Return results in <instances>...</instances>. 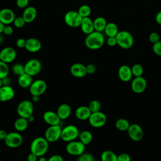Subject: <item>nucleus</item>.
I'll list each match as a JSON object with an SVG mask.
<instances>
[{
    "instance_id": "f257e3e1",
    "label": "nucleus",
    "mask_w": 161,
    "mask_h": 161,
    "mask_svg": "<svg viewBox=\"0 0 161 161\" xmlns=\"http://www.w3.org/2000/svg\"><path fill=\"white\" fill-rule=\"evenodd\" d=\"M105 42L104 36L102 32L94 31L85 38V45L90 50H97L101 48Z\"/></svg>"
},
{
    "instance_id": "f03ea898",
    "label": "nucleus",
    "mask_w": 161,
    "mask_h": 161,
    "mask_svg": "<svg viewBox=\"0 0 161 161\" xmlns=\"http://www.w3.org/2000/svg\"><path fill=\"white\" fill-rule=\"evenodd\" d=\"M49 142L45 137L38 136L33 140L30 145V152L38 157L43 156L48 152Z\"/></svg>"
},
{
    "instance_id": "7ed1b4c3",
    "label": "nucleus",
    "mask_w": 161,
    "mask_h": 161,
    "mask_svg": "<svg viewBox=\"0 0 161 161\" xmlns=\"http://www.w3.org/2000/svg\"><path fill=\"white\" fill-rule=\"evenodd\" d=\"M117 45L123 49L131 48L134 43V38L131 33L126 30L119 31L116 36Z\"/></svg>"
},
{
    "instance_id": "20e7f679",
    "label": "nucleus",
    "mask_w": 161,
    "mask_h": 161,
    "mask_svg": "<svg viewBox=\"0 0 161 161\" xmlns=\"http://www.w3.org/2000/svg\"><path fill=\"white\" fill-rule=\"evenodd\" d=\"M79 130L76 126L69 125L62 128L60 139L68 143L75 140L79 137Z\"/></svg>"
},
{
    "instance_id": "39448f33",
    "label": "nucleus",
    "mask_w": 161,
    "mask_h": 161,
    "mask_svg": "<svg viewBox=\"0 0 161 161\" xmlns=\"http://www.w3.org/2000/svg\"><path fill=\"white\" fill-rule=\"evenodd\" d=\"M82 19V18L79 14L77 11H69L64 16V21L65 24L71 28L80 27Z\"/></svg>"
},
{
    "instance_id": "423d86ee",
    "label": "nucleus",
    "mask_w": 161,
    "mask_h": 161,
    "mask_svg": "<svg viewBox=\"0 0 161 161\" xmlns=\"http://www.w3.org/2000/svg\"><path fill=\"white\" fill-rule=\"evenodd\" d=\"M34 111V106L31 101L23 100L21 101L17 106V113L19 117L28 118L32 115Z\"/></svg>"
},
{
    "instance_id": "0eeeda50",
    "label": "nucleus",
    "mask_w": 161,
    "mask_h": 161,
    "mask_svg": "<svg viewBox=\"0 0 161 161\" xmlns=\"http://www.w3.org/2000/svg\"><path fill=\"white\" fill-rule=\"evenodd\" d=\"M4 142L7 147L15 148L21 145L23 142V138L19 132L12 131L8 133Z\"/></svg>"
},
{
    "instance_id": "6e6552de",
    "label": "nucleus",
    "mask_w": 161,
    "mask_h": 161,
    "mask_svg": "<svg viewBox=\"0 0 161 161\" xmlns=\"http://www.w3.org/2000/svg\"><path fill=\"white\" fill-rule=\"evenodd\" d=\"M62 128L60 125L49 126L45 131L44 137L50 142H55L61 138Z\"/></svg>"
},
{
    "instance_id": "1a4fd4ad",
    "label": "nucleus",
    "mask_w": 161,
    "mask_h": 161,
    "mask_svg": "<svg viewBox=\"0 0 161 161\" xmlns=\"http://www.w3.org/2000/svg\"><path fill=\"white\" fill-rule=\"evenodd\" d=\"M85 147L86 145L82 143L80 140L77 141L75 140L68 142L65 147V150L70 155L79 156L84 152Z\"/></svg>"
},
{
    "instance_id": "9d476101",
    "label": "nucleus",
    "mask_w": 161,
    "mask_h": 161,
    "mask_svg": "<svg viewBox=\"0 0 161 161\" xmlns=\"http://www.w3.org/2000/svg\"><path fill=\"white\" fill-rule=\"evenodd\" d=\"M42 63L36 58H31L28 60L25 64V73L32 77L38 75L42 70Z\"/></svg>"
},
{
    "instance_id": "9b49d317",
    "label": "nucleus",
    "mask_w": 161,
    "mask_h": 161,
    "mask_svg": "<svg viewBox=\"0 0 161 161\" xmlns=\"http://www.w3.org/2000/svg\"><path fill=\"white\" fill-rule=\"evenodd\" d=\"M88 121L92 127L100 128L106 124L107 118L106 114L100 111L98 112L92 113Z\"/></svg>"
},
{
    "instance_id": "f8f14e48",
    "label": "nucleus",
    "mask_w": 161,
    "mask_h": 161,
    "mask_svg": "<svg viewBox=\"0 0 161 161\" xmlns=\"http://www.w3.org/2000/svg\"><path fill=\"white\" fill-rule=\"evenodd\" d=\"M47 84L46 82L42 79H37L34 80L29 87V91L31 96L42 95L47 90Z\"/></svg>"
},
{
    "instance_id": "ddd939ff",
    "label": "nucleus",
    "mask_w": 161,
    "mask_h": 161,
    "mask_svg": "<svg viewBox=\"0 0 161 161\" xmlns=\"http://www.w3.org/2000/svg\"><path fill=\"white\" fill-rule=\"evenodd\" d=\"M127 131L129 137L133 141H140L143 137V130L138 124L134 123L130 125Z\"/></svg>"
},
{
    "instance_id": "4468645a",
    "label": "nucleus",
    "mask_w": 161,
    "mask_h": 161,
    "mask_svg": "<svg viewBox=\"0 0 161 161\" xmlns=\"http://www.w3.org/2000/svg\"><path fill=\"white\" fill-rule=\"evenodd\" d=\"M147 80L142 76L135 77L131 84V87L132 91L137 94L143 92L147 88Z\"/></svg>"
},
{
    "instance_id": "2eb2a0df",
    "label": "nucleus",
    "mask_w": 161,
    "mask_h": 161,
    "mask_svg": "<svg viewBox=\"0 0 161 161\" xmlns=\"http://www.w3.org/2000/svg\"><path fill=\"white\" fill-rule=\"evenodd\" d=\"M0 57L1 61L6 64L11 63L16 57V52L12 47H4L0 51Z\"/></svg>"
},
{
    "instance_id": "dca6fc26",
    "label": "nucleus",
    "mask_w": 161,
    "mask_h": 161,
    "mask_svg": "<svg viewBox=\"0 0 161 161\" xmlns=\"http://www.w3.org/2000/svg\"><path fill=\"white\" fill-rule=\"evenodd\" d=\"M70 72L74 77L77 78L84 77L87 74L86 65L81 63L73 64L70 68Z\"/></svg>"
},
{
    "instance_id": "f3484780",
    "label": "nucleus",
    "mask_w": 161,
    "mask_h": 161,
    "mask_svg": "<svg viewBox=\"0 0 161 161\" xmlns=\"http://www.w3.org/2000/svg\"><path fill=\"white\" fill-rule=\"evenodd\" d=\"M14 11L9 8H4L0 10V21L5 25L13 23L15 18Z\"/></svg>"
},
{
    "instance_id": "a211bd4d",
    "label": "nucleus",
    "mask_w": 161,
    "mask_h": 161,
    "mask_svg": "<svg viewBox=\"0 0 161 161\" xmlns=\"http://www.w3.org/2000/svg\"><path fill=\"white\" fill-rule=\"evenodd\" d=\"M14 91L11 86H3L0 87V102H6L13 99Z\"/></svg>"
},
{
    "instance_id": "6ab92c4d",
    "label": "nucleus",
    "mask_w": 161,
    "mask_h": 161,
    "mask_svg": "<svg viewBox=\"0 0 161 161\" xmlns=\"http://www.w3.org/2000/svg\"><path fill=\"white\" fill-rule=\"evenodd\" d=\"M43 119L44 121L49 126L59 125L61 121L57 112L55 113L52 111H45L43 114Z\"/></svg>"
},
{
    "instance_id": "aec40b11",
    "label": "nucleus",
    "mask_w": 161,
    "mask_h": 161,
    "mask_svg": "<svg viewBox=\"0 0 161 161\" xmlns=\"http://www.w3.org/2000/svg\"><path fill=\"white\" fill-rule=\"evenodd\" d=\"M42 48L41 42L36 38H29L26 40L25 49L31 53L38 52Z\"/></svg>"
},
{
    "instance_id": "412c9836",
    "label": "nucleus",
    "mask_w": 161,
    "mask_h": 161,
    "mask_svg": "<svg viewBox=\"0 0 161 161\" xmlns=\"http://www.w3.org/2000/svg\"><path fill=\"white\" fill-rule=\"evenodd\" d=\"M118 77L123 82L130 81L133 77L131 67L126 65H123L119 67L118 69Z\"/></svg>"
},
{
    "instance_id": "4be33fe9",
    "label": "nucleus",
    "mask_w": 161,
    "mask_h": 161,
    "mask_svg": "<svg viewBox=\"0 0 161 161\" xmlns=\"http://www.w3.org/2000/svg\"><path fill=\"white\" fill-rule=\"evenodd\" d=\"M92 112L89 108L88 106H80L76 108L75 111V117L81 121L88 120Z\"/></svg>"
},
{
    "instance_id": "5701e85b",
    "label": "nucleus",
    "mask_w": 161,
    "mask_h": 161,
    "mask_svg": "<svg viewBox=\"0 0 161 161\" xmlns=\"http://www.w3.org/2000/svg\"><path fill=\"white\" fill-rule=\"evenodd\" d=\"M37 16V10L33 6L26 7L22 14V17L25 19L26 23H30L33 22Z\"/></svg>"
},
{
    "instance_id": "b1692460",
    "label": "nucleus",
    "mask_w": 161,
    "mask_h": 161,
    "mask_svg": "<svg viewBox=\"0 0 161 161\" xmlns=\"http://www.w3.org/2000/svg\"><path fill=\"white\" fill-rule=\"evenodd\" d=\"M80 28L84 33L86 35L90 34L94 31L93 20H92L89 17L83 18Z\"/></svg>"
},
{
    "instance_id": "393cba45",
    "label": "nucleus",
    "mask_w": 161,
    "mask_h": 161,
    "mask_svg": "<svg viewBox=\"0 0 161 161\" xmlns=\"http://www.w3.org/2000/svg\"><path fill=\"white\" fill-rule=\"evenodd\" d=\"M57 113L61 120L67 119L71 114V108L67 103L61 104L57 110Z\"/></svg>"
},
{
    "instance_id": "a878e982",
    "label": "nucleus",
    "mask_w": 161,
    "mask_h": 161,
    "mask_svg": "<svg viewBox=\"0 0 161 161\" xmlns=\"http://www.w3.org/2000/svg\"><path fill=\"white\" fill-rule=\"evenodd\" d=\"M33 82L32 76L26 73H24L18 76V84L22 88L30 87Z\"/></svg>"
},
{
    "instance_id": "bb28decb",
    "label": "nucleus",
    "mask_w": 161,
    "mask_h": 161,
    "mask_svg": "<svg viewBox=\"0 0 161 161\" xmlns=\"http://www.w3.org/2000/svg\"><path fill=\"white\" fill-rule=\"evenodd\" d=\"M29 122L26 118L19 117L14 123V127L16 131L22 132L26 130L28 126Z\"/></svg>"
},
{
    "instance_id": "cd10ccee",
    "label": "nucleus",
    "mask_w": 161,
    "mask_h": 161,
    "mask_svg": "<svg viewBox=\"0 0 161 161\" xmlns=\"http://www.w3.org/2000/svg\"><path fill=\"white\" fill-rule=\"evenodd\" d=\"M93 23H94V31L103 33L108 23L104 18L102 16H98L93 20Z\"/></svg>"
},
{
    "instance_id": "c85d7f7f",
    "label": "nucleus",
    "mask_w": 161,
    "mask_h": 161,
    "mask_svg": "<svg viewBox=\"0 0 161 161\" xmlns=\"http://www.w3.org/2000/svg\"><path fill=\"white\" fill-rule=\"evenodd\" d=\"M104 32L108 37L116 36L119 32L118 27L114 23H108L104 30Z\"/></svg>"
},
{
    "instance_id": "c756f323",
    "label": "nucleus",
    "mask_w": 161,
    "mask_h": 161,
    "mask_svg": "<svg viewBox=\"0 0 161 161\" xmlns=\"http://www.w3.org/2000/svg\"><path fill=\"white\" fill-rule=\"evenodd\" d=\"M79 138V140L82 143H84L85 145H87L92 142L93 136L91 131L87 130H84L80 133Z\"/></svg>"
},
{
    "instance_id": "7c9ffc66",
    "label": "nucleus",
    "mask_w": 161,
    "mask_h": 161,
    "mask_svg": "<svg viewBox=\"0 0 161 161\" xmlns=\"http://www.w3.org/2000/svg\"><path fill=\"white\" fill-rule=\"evenodd\" d=\"M101 161H118V155L111 150H104L101 155Z\"/></svg>"
},
{
    "instance_id": "2f4dec72",
    "label": "nucleus",
    "mask_w": 161,
    "mask_h": 161,
    "mask_svg": "<svg viewBox=\"0 0 161 161\" xmlns=\"http://www.w3.org/2000/svg\"><path fill=\"white\" fill-rule=\"evenodd\" d=\"M130 124L128 121L125 118H119L116 120L115 123L116 128L121 131H127Z\"/></svg>"
},
{
    "instance_id": "473e14b6",
    "label": "nucleus",
    "mask_w": 161,
    "mask_h": 161,
    "mask_svg": "<svg viewBox=\"0 0 161 161\" xmlns=\"http://www.w3.org/2000/svg\"><path fill=\"white\" fill-rule=\"evenodd\" d=\"M77 12L80 15V16L83 18H86V17H89L91 13V8L89 5L87 4H83L81 5L78 10Z\"/></svg>"
},
{
    "instance_id": "72a5a7b5",
    "label": "nucleus",
    "mask_w": 161,
    "mask_h": 161,
    "mask_svg": "<svg viewBox=\"0 0 161 161\" xmlns=\"http://www.w3.org/2000/svg\"><path fill=\"white\" fill-rule=\"evenodd\" d=\"M12 72L13 73L18 76H19L22 75L23 74L25 73V65L21 64V63H16L14 64L12 66Z\"/></svg>"
},
{
    "instance_id": "f704fd0d",
    "label": "nucleus",
    "mask_w": 161,
    "mask_h": 161,
    "mask_svg": "<svg viewBox=\"0 0 161 161\" xmlns=\"http://www.w3.org/2000/svg\"><path fill=\"white\" fill-rule=\"evenodd\" d=\"M9 72V68L8 64L0 61V79H3L8 76Z\"/></svg>"
},
{
    "instance_id": "c9c22d12",
    "label": "nucleus",
    "mask_w": 161,
    "mask_h": 161,
    "mask_svg": "<svg viewBox=\"0 0 161 161\" xmlns=\"http://www.w3.org/2000/svg\"><path fill=\"white\" fill-rule=\"evenodd\" d=\"M131 72L133 76L136 77H140L142 76L143 74V68L142 65H141L139 64H134L131 67Z\"/></svg>"
},
{
    "instance_id": "e433bc0d",
    "label": "nucleus",
    "mask_w": 161,
    "mask_h": 161,
    "mask_svg": "<svg viewBox=\"0 0 161 161\" xmlns=\"http://www.w3.org/2000/svg\"><path fill=\"white\" fill-rule=\"evenodd\" d=\"M88 107L92 113H95L101 111V104L100 102L97 100H92L89 103Z\"/></svg>"
},
{
    "instance_id": "4c0bfd02",
    "label": "nucleus",
    "mask_w": 161,
    "mask_h": 161,
    "mask_svg": "<svg viewBox=\"0 0 161 161\" xmlns=\"http://www.w3.org/2000/svg\"><path fill=\"white\" fill-rule=\"evenodd\" d=\"M13 25L17 28H21L25 26V25L26 23L23 19V18L21 16H18L16 17L13 21Z\"/></svg>"
},
{
    "instance_id": "58836bf2",
    "label": "nucleus",
    "mask_w": 161,
    "mask_h": 161,
    "mask_svg": "<svg viewBox=\"0 0 161 161\" xmlns=\"http://www.w3.org/2000/svg\"><path fill=\"white\" fill-rule=\"evenodd\" d=\"M94 158L92 154L89 153L84 152L79 156H78V158L77 161H94Z\"/></svg>"
},
{
    "instance_id": "ea45409f",
    "label": "nucleus",
    "mask_w": 161,
    "mask_h": 161,
    "mask_svg": "<svg viewBox=\"0 0 161 161\" xmlns=\"http://www.w3.org/2000/svg\"><path fill=\"white\" fill-rule=\"evenodd\" d=\"M148 40L150 41V42L154 44L160 40V37L158 33L152 32L148 36Z\"/></svg>"
},
{
    "instance_id": "a19ab883",
    "label": "nucleus",
    "mask_w": 161,
    "mask_h": 161,
    "mask_svg": "<svg viewBox=\"0 0 161 161\" xmlns=\"http://www.w3.org/2000/svg\"><path fill=\"white\" fill-rule=\"evenodd\" d=\"M152 50L157 55L161 56V40L153 44Z\"/></svg>"
},
{
    "instance_id": "79ce46f5",
    "label": "nucleus",
    "mask_w": 161,
    "mask_h": 161,
    "mask_svg": "<svg viewBox=\"0 0 161 161\" xmlns=\"http://www.w3.org/2000/svg\"><path fill=\"white\" fill-rule=\"evenodd\" d=\"M30 0H16V6L21 9H25L28 6Z\"/></svg>"
},
{
    "instance_id": "37998d69",
    "label": "nucleus",
    "mask_w": 161,
    "mask_h": 161,
    "mask_svg": "<svg viewBox=\"0 0 161 161\" xmlns=\"http://www.w3.org/2000/svg\"><path fill=\"white\" fill-rule=\"evenodd\" d=\"M118 161H131V157L128 153H122L118 155Z\"/></svg>"
},
{
    "instance_id": "c03bdc74",
    "label": "nucleus",
    "mask_w": 161,
    "mask_h": 161,
    "mask_svg": "<svg viewBox=\"0 0 161 161\" xmlns=\"http://www.w3.org/2000/svg\"><path fill=\"white\" fill-rule=\"evenodd\" d=\"M106 43L109 47H114L117 45V41H116V36L108 37L106 40Z\"/></svg>"
},
{
    "instance_id": "a18cd8bd",
    "label": "nucleus",
    "mask_w": 161,
    "mask_h": 161,
    "mask_svg": "<svg viewBox=\"0 0 161 161\" xmlns=\"http://www.w3.org/2000/svg\"><path fill=\"white\" fill-rule=\"evenodd\" d=\"M13 33V27L9 25H5L4 26V30H3V33L5 35H12Z\"/></svg>"
},
{
    "instance_id": "49530a36",
    "label": "nucleus",
    "mask_w": 161,
    "mask_h": 161,
    "mask_svg": "<svg viewBox=\"0 0 161 161\" xmlns=\"http://www.w3.org/2000/svg\"><path fill=\"white\" fill-rule=\"evenodd\" d=\"M26 42V40H25L23 38H19L17 39L16 42V45L19 48H25Z\"/></svg>"
},
{
    "instance_id": "de8ad7c7",
    "label": "nucleus",
    "mask_w": 161,
    "mask_h": 161,
    "mask_svg": "<svg viewBox=\"0 0 161 161\" xmlns=\"http://www.w3.org/2000/svg\"><path fill=\"white\" fill-rule=\"evenodd\" d=\"M86 70L87 74H93L96 70V67L94 64H89L86 65Z\"/></svg>"
},
{
    "instance_id": "09e8293b",
    "label": "nucleus",
    "mask_w": 161,
    "mask_h": 161,
    "mask_svg": "<svg viewBox=\"0 0 161 161\" xmlns=\"http://www.w3.org/2000/svg\"><path fill=\"white\" fill-rule=\"evenodd\" d=\"M48 161H64V159L60 155L55 154L49 157Z\"/></svg>"
},
{
    "instance_id": "8fccbe9b",
    "label": "nucleus",
    "mask_w": 161,
    "mask_h": 161,
    "mask_svg": "<svg viewBox=\"0 0 161 161\" xmlns=\"http://www.w3.org/2000/svg\"><path fill=\"white\" fill-rule=\"evenodd\" d=\"M38 157L31 152H30V153L28 155L26 158L27 161H38Z\"/></svg>"
},
{
    "instance_id": "3c124183",
    "label": "nucleus",
    "mask_w": 161,
    "mask_h": 161,
    "mask_svg": "<svg viewBox=\"0 0 161 161\" xmlns=\"http://www.w3.org/2000/svg\"><path fill=\"white\" fill-rule=\"evenodd\" d=\"M2 82H3V86H11V79L9 77L7 76L2 79Z\"/></svg>"
},
{
    "instance_id": "603ef678",
    "label": "nucleus",
    "mask_w": 161,
    "mask_h": 161,
    "mask_svg": "<svg viewBox=\"0 0 161 161\" xmlns=\"http://www.w3.org/2000/svg\"><path fill=\"white\" fill-rule=\"evenodd\" d=\"M155 21L157 23L161 26V10L159 11L155 16Z\"/></svg>"
},
{
    "instance_id": "864d4df0",
    "label": "nucleus",
    "mask_w": 161,
    "mask_h": 161,
    "mask_svg": "<svg viewBox=\"0 0 161 161\" xmlns=\"http://www.w3.org/2000/svg\"><path fill=\"white\" fill-rule=\"evenodd\" d=\"M8 135V133L4 130H0V140H4L6 136Z\"/></svg>"
},
{
    "instance_id": "5fc2aeb1",
    "label": "nucleus",
    "mask_w": 161,
    "mask_h": 161,
    "mask_svg": "<svg viewBox=\"0 0 161 161\" xmlns=\"http://www.w3.org/2000/svg\"><path fill=\"white\" fill-rule=\"evenodd\" d=\"M40 96H32V101L34 103H36L40 99Z\"/></svg>"
},
{
    "instance_id": "6e6d98bb",
    "label": "nucleus",
    "mask_w": 161,
    "mask_h": 161,
    "mask_svg": "<svg viewBox=\"0 0 161 161\" xmlns=\"http://www.w3.org/2000/svg\"><path fill=\"white\" fill-rule=\"evenodd\" d=\"M27 119H28L29 123H32V122H33V121H35V117H34V116L32 114V115L30 116L27 118Z\"/></svg>"
},
{
    "instance_id": "4d7b16f0",
    "label": "nucleus",
    "mask_w": 161,
    "mask_h": 161,
    "mask_svg": "<svg viewBox=\"0 0 161 161\" xmlns=\"http://www.w3.org/2000/svg\"><path fill=\"white\" fill-rule=\"evenodd\" d=\"M5 25H4L1 21H0V33H3V30L4 28Z\"/></svg>"
},
{
    "instance_id": "13d9d810",
    "label": "nucleus",
    "mask_w": 161,
    "mask_h": 161,
    "mask_svg": "<svg viewBox=\"0 0 161 161\" xmlns=\"http://www.w3.org/2000/svg\"><path fill=\"white\" fill-rule=\"evenodd\" d=\"M38 161H48V160H47L45 157L41 156V157H38Z\"/></svg>"
},
{
    "instance_id": "bf43d9fd",
    "label": "nucleus",
    "mask_w": 161,
    "mask_h": 161,
    "mask_svg": "<svg viewBox=\"0 0 161 161\" xmlns=\"http://www.w3.org/2000/svg\"><path fill=\"white\" fill-rule=\"evenodd\" d=\"M3 33H0V45H1L4 41V36Z\"/></svg>"
},
{
    "instance_id": "052dcab7",
    "label": "nucleus",
    "mask_w": 161,
    "mask_h": 161,
    "mask_svg": "<svg viewBox=\"0 0 161 161\" xmlns=\"http://www.w3.org/2000/svg\"><path fill=\"white\" fill-rule=\"evenodd\" d=\"M3 86V82H2V79H0V87Z\"/></svg>"
},
{
    "instance_id": "680f3d73",
    "label": "nucleus",
    "mask_w": 161,
    "mask_h": 161,
    "mask_svg": "<svg viewBox=\"0 0 161 161\" xmlns=\"http://www.w3.org/2000/svg\"><path fill=\"white\" fill-rule=\"evenodd\" d=\"M0 153H1V145H0Z\"/></svg>"
},
{
    "instance_id": "e2e57ef3",
    "label": "nucleus",
    "mask_w": 161,
    "mask_h": 161,
    "mask_svg": "<svg viewBox=\"0 0 161 161\" xmlns=\"http://www.w3.org/2000/svg\"><path fill=\"white\" fill-rule=\"evenodd\" d=\"M64 161H70V160H64Z\"/></svg>"
},
{
    "instance_id": "0e129e2a",
    "label": "nucleus",
    "mask_w": 161,
    "mask_h": 161,
    "mask_svg": "<svg viewBox=\"0 0 161 161\" xmlns=\"http://www.w3.org/2000/svg\"><path fill=\"white\" fill-rule=\"evenodd\" d=\"M0 161H2V160H1V158H0Z\"/></svg>"
},
{
    "instance_id": "69168bd1",
    "label": "nucleus",
    "mask_w": 161,
    "mask_h": 161,
    "mask_svg": "<svg viewBox=\"0 0 161 161\" xmlns=\"http://www.w3.org/2000/svg\"><path fill=\"white\" fill-rule=\"evenodd\" d=\"M0 61H1V57H0Z\"/></svg>"
},
{
    "instance_id": "338daca9",
    "label": "nucleus",
    "mask_w": 161,
    "mask_h": 161,
    "mask_svg": "<svg viewBox=\"0 0 161 161\" xmlns=\"http://www.w3.org/2000/svg\"><path fill=\"white\" fill-rule=\"evenodd\" d=\"M94 161H96V160H94Z\"/></svg>"
}]
</instances>
